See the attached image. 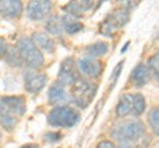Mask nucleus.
Returning a JSON list of instances; mask_svg holds the SVG:
<instances>
[{
    "label": "nucleus",
    "mask_w": 159,
    "mask_h": 148,
    "mask_svg": "<svg viewBox=\"0 0 159 148\" xmlns=\"http://www.w3.org/2000/svg\"><path fill=\"white\" fill-rule=\"evenodd\" d=\"M25 101L21 97L9 95L0 98V123L8 131L16 126L17 118L25 112Z\"/></svg>",
    "instance_id": "nucleus-1"
},
{
    "label": "nucleus",
    "mask_w": 159,
    "mask_h": 148,
    "mask_svg": "<svg viewBox=\"0 0 159 148\" xmlns=\"http://www.w3.org/2000/svg\"><path fill=\"white\" fill-rule=\"evenodd\" d=\"M143 135H145V124L137 118L122 119L111 128V136L121 144L138 141Z\"/></svg>",
    "instance_id": "nucleus-2"
},
{
    "label": "nucleus",
    "mask_w": 159,
    "mask_h": 148,
    "mask_svg": "<svg viewBox=\"0 0 159 148\" xmlns=\"http://www.w3.org/2000/svg\"><path fill=\"white\" fill-rule=\"evenodd\" d=\"M17 53L24 65H27L29 69L36 70V69L41 67L44 65V56L41 52L39 50V48L34 45L33 41L28 37H21L19 38L16 44Z\"/></svg>",
    "instance_id": "nucleus-3"
},
{
    "label": "nucleus",
    "mask_w": 159,
    "mask_h": 148,
    "mask_svg": "<svg viewBox=\"0 0 159 148\" xmlns=\"http://www.w3.org/2000/svg\"><path fill=\"white\" fill-rule=\"evenodd\" d=\"M80 119H81V115L76 108L65 105L53 107L48 114V123L52 127L70 128L76 126Z\"/></svg>",
    "instance_id": "nucleus-4"
},
{
    "label": "nucleus",
    "mask_w": 159,
    "mask_h": 148,
    "mask_svg": "<svg viewBox=\"0 0 159 148\" xmlns=\"http://www.w3.org/2000/svg\"><path fill=\"white\" fill-rule=\"evenodd\" d=\"M97 85L89 80L78 78L72 85V99L80 108H86L92 103L93 98L96 97Z\"/></svg>",
    "instance_id": "nucleus-5"
},
{
    "label": "nucleus",
    "mask_w": 159,
    "mask_h": 148,
    "mask_svg": "<svg viewBox=\"0 0 159 148\" xmlns=\"http://www.w3.org/2000/svg\"><path fill=\"white\" fill-rule=\"evenodd\" d=\"M130 20V11L125 7L114 9L111 13H109L105 17V20L99 25V33L106 37H111L116 34L118 29L125 27Z\"/></svg>",
    "instance_id": "nucleus-6"
},
{
    "label": "nucleus",
    "mask_w": 159,
    "mask_h": 148,
    "mask_svg": "<svg viewBox=\"0 0 159 148\" xmlns=\"http://www.w3.org/2000/svg\"><path fill=\"white\" fill-rule=\"evenodd\" d=\"M80 78L78 72H77V63L74 62L73 57H66L65 60L61 62L58 69V81L61 85L68 86L73 85L74 82Z\"/></svg>",
    "instance_id": "nucleus-7"
},
{
    "label": "nucleus",
    "mask_w": 159,
    "mask_h": 148,
    "mask_svg": "<svg viewBox=\"0 0 159 148\" xmlns=\"http://www.w3.org/2000/svg\"><path fill=\"white\" fill-rule=\"evenodd\" d=\"M47 85V76L44 73H39L36 70L29 69L24 73V87L28 93L37 94Z\"/></svg>",
    "instance_id": "nucleus-8"
},
{
    "label": "nucleus",
    "mask_w": 159,
    "mask_h": 148,
    "mask_svg": "<svg viewBox=\"0 0 159 148\" xmlns=\"http://www.w3.org/2000/svg\"><path fill=\"white\" fill-rule=\"evenodd\" d=\"M52 3L48 0H39V2H31L27 6V16L31 20L39 21V20H44L45 17L51 16L52 12Z\"/></svg>",
    "instance_id": "nucleus-9"
},
{
    "label": "nucleus",
    "mask_w": 159,
    "mask_h": 148,
    "mask_svg": "<svg viewBox=\"0 0 159 148\" xmlns=\"http://www.w3.org/2000/svg\"><path fill=\"white\" fill-rule=\"evenodd\" d=\"M77 67L78 70L82 74L90 77V78H97L102 72V65L97 58H92V57H82L80 58L77 62Z\"/></svg>",
    "instance_id": "nucleus-10"
},
{
    "label": "nucleus",
    "mask_w": 159,
    "mask_h": 148,
    "mask_svg": "<svg viewBox=\"0 0 159 148\" xmlns=\"http://www.w3.org/2000/svg\"><path fill=\"white\" fill-rule=\"evenodd\" d=\"M23 3L19 0H0V15L4 17H20L23 13Z\"/></svg>",
    "instance_id": "nucleus-11"
},
{
    "label": "nucleus",
    "mask_w": 159,
    "mask_h": 148,
    "mask_svg": "<svg viewBox=\"0 0 159 148\" xmlns=\"http://www.w3.org/2000/svg\"><path fill=\"white\" fill-rule=\"evenodd\" d=\"M69 99V95L65 90V86L60 82H54L48 90V102L51 105L61 106V103H65Z\"/></svg>",
    "instance_id": "nucleus-12"
},
{
    "label": "nucleus",
    "mask_w": 159,
    "mask_h": 148,
    "mask_svg": "<svg viewBox=\"0 0 159 148\" xmlns=\"http://www.w3.org/2000/svg\"><path fill=\"white\" fill-rule=\"evenodd\" d=\"M94 7V2L90 0H81V2H70L65 6V11L68 15H72L74 17L82 16L88 12H90Z\"/></svg>",
    "instance_id": "nucleus-13"
},
{
    "label": "nucleus",
    "mask_w": 159,
    "mask_h": 148,
    "mask_svg": "<svg viewBox=\"0 0 159 148\" xmlns=\"http://www.w3.org/2000/svg\"><path fill=\"white\" fill-rule=\"evenodd\" d=\"M150 72H148L147 65L143 63H138V65L133 69V72L130 74V81L135 85L137 87H142L150 80Z\"/></svg>",
    "instance_id": "nucleus-14"
},
{
    "label": "nucleus",
    "mask_w": 159,
    "mask_h": 148,
    "mask_svg": "<svg viewBox=\"0 0 159 148\" xmlns=\"http://www.w3.org/2000/svg\"><path fill=\"white\" fill-rule=\"evenodd\" d=\"M134 110V94H125L119 98L116 107V115L117 118H125L127 115H131Z\"/></svg>",
    "instance_id": "nucleus-15"
},
{
    "label": "nucleus",
    "mask_w": 159,
    "mask_h": 148,
    "mask_svg": "<svg viewBox=\"0 0 159 148\" xmlns=\"http://www.w3.org/2000/svg\"><path fill=\"white\" fill-rule=\"evenodd\" d=\"M31 40L33 41V44L36 45L37 48L43 49V50H45L48 53H53L54 52V41L52 40V37L49 36L48 33L45 32H34L33 36Z\"/></svg>",
    "instance_id": "nucleus-16"
},
{
    "label": "nucleus",
    "mask_w": 159,
    "mask_h": 148,
    "mask_svg": "<svg viewBox=\"0 0 159 148\" xmlns=\"http://www.w3.org/2000/svg\"><path fill=\"white\" fill-rule=\"evenodd\" d=\"M61 21H62V28L68 34H76L80 31L84 29V24L78 20L77 17L72 16V15H65L64 17H61Z\"/></svg>",
    "instance_id": "nucleus-17"
},
{
    "label": "nucleus",
    "mask_w": 159,
    "mask_h": 148,
    "mask_svg": "<svg viewBox=\"0 0 159 148\" xmlns=\"http://www.w3.org/2000/svg\"><path fill=\"white\" fill-rule=\"evenodd\" d=\"M45 29H47V33L49 36H51V34L52 36H60L64 31L61 17L57 16V15H51V16H48L47 21H45Z\"/></svg>",
    "instance_id": "nucleus-18"
},
{
    "label": "nucleus",
    "mask_w": 159,
    "mask_h": 148,
    "mask_svg": "<svg viewBox=\"0 0 159 148\" xmlns=\"http://www.w3.org/2000/svg\"><path fill=\"white\" fill-rule=\"evenodd\" d=\"M85 52L88 54V57H92V58H97V57H102L109 52V45L107 42H103V41H98V42H94L88 45Z\"/></svg>",
    "instance_id": "nucleus-19"
},
{
    "label": "nucleus",
    "mask_w": 159,
    "mask_h": 148,
    "mask_svg": "<svg viewBox=\"0 0 159 148\" xmlns=\"http://www.w3.org/2000/svg\"><path fill=\"white\" fill-rule=\"evenodd\" d=\"M147 122L154 134L159 136V107L151 108L147 115Z\"/></svg>",
    "instance_id": "nucleus-20"
},
{
    "label": "nucleus",
    "mask_w": 159,
    "mask_h": 148,
    "mask_svg": "<svg viewBox=\"0 0 159 148\" xmlns=\"http://www.w3.org/2000/svg\"><path fill=\"white\" fill-rule=\"evenodd\" d=\"M146 110V99L142 94H134V110L133 114L134 116H141Z\"/></svg>",
    "instance_id": "nucleus-21"
},
{
    "label": "nucleus",
    "mask_w": 159,
    "mask_h": 148,
    "mask_svg": "<svg viewBox=\"0 0 159 148\" xmlns=\"http://www.w3.org/2000/svg\"><path fill=\"white\" fill-rule=\"evenodd\" d=\"M147 67L151 76L159 81V52L152 54L147 61Z\"/></svg>",
    "instance_id": "nucleus-22"
},
{
    "label": "nucleus",
    "mask_w": 159,
    "mask_h": 148,
    "mask_svg": "<svg viewBox=\"0 0 159 148\" xmlns=\"http://www.w3.org/2000/svg\"><path fill=\"white\" fill-rule=\"evenodd\" d=\"M6 60L11 66H21L23 65L21 58H20L17 50H15V49H8V52L6 54Z\"/></svg>",
    "instance_id": "nucleus-23"
},
{
    "label": "nucleus",
    "mask_w": 159,
    "mask_h": 148,
    "mask_svg": "<svg viewBox=\"0 0 159 148\" xmlns=\"http://www.w3.org/2000/svg\"><path fill=\"white\" fill-rule=\"evenodd\" d=\"M123 63H125V61H121V62H118V63H117V66H116V67H114L113 74H111V77H113V81L110 82V89H113V87H114V85H116V82L118 81V78H119V74H121L122 69H123Z\"/></svg>",
    "instance_id": "nucleus-24"
},
{
    "label": "nucleus",
    "mask_w": 159,
    "mask_h": 148,
    "mask_svg": "<svg viewBox=\"0 0 159 148\" xmlns=\"http://www.w3.org/2000/svg\"><path fill=\"white\" fill-rule=\"evenodd\" d=\"M60 139H61V134H58V132H48V134L44 135V140L49 143L60 141Z\"/></svg>",
    "instance_id": "nucleus-25"
},
{
    "label": "nucleus",
    "mask_w": 159,
    "mask_h": 148,
    "mask_svg": "<svg viewBox=\"0 0 159 148\" xmlns=\"http://www.w3.org/2000/svg\"><path fill=\"white\" fill-rule=\"evenodd\" d=\"M8 52V45H7V42L4 38L0 37V58L2 57H6V54Z\"/></svg>",
    "instance_id": "nucleus-26"
},
{
    "label": "nucleus",
    "mask_w": 159,
    "mask_h": 148,
    "mask_svg": "<svg viewBox=\"0 0 159 148\" xmlns=\"http://www.w3.org/2000/svg\"><path fill=\"white\" fill-rule=\"evenodd\" d=\"M96 148H117V147L110 140H103V141H99Z\"/></svg>",
    "instance_id": "nucleus-27"
},
{
    "label": "nucleus",
    "mask_w": 159,
    "mask_h": 148,
    "mask_svg": "<svg viewBox=\"0 0 159 148\" xmlns=\"http://www.w3.org/2000/svg\"><path fill=\"white\" fill-rule=\"evenodd\" d=\"M20 148H39L37 144H25V146H21Z\"/></svg>",
    "instance_id": "nucleus-28"
},
{
    "label": "nucleus",
    "mask_w": 159,
    "mask_h": 148,
    "mask_svg": "<svg viewBox=\"0 0 159 148\" xmlns=\"http://www.w3.org/2000/svg\"><path fill=\"white\" fill-rule=\"evenodd\" d=\"M121 148H133V147H131V146H129V144H122Z\"/></svg>",
    "instance_id": "nucleus-29"
},
{
    "label": "nucleus",
    "mask_w": 159,
    "mask_h": 148,
    "mask_svg": "<svg viewBox=\"0 0 159 148\" xmlns=\"http://www.w3.org/2000/svg\"><path fill=\"white\" fill-rule=\"evenodd\" d=\"M0 140H2V132H0Z\"/></svg>",
    "instance_id": "nucleus-30"
}]
</instances>
